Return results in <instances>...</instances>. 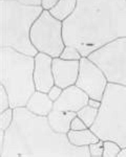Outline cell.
Returning <instances> with one entry per match:
<instances>
[{"instance_id":"obj_7","label":"cell","mask_w":126,"mask_h":157,"mask_svg":"<svg viewBox=\"0 0 126 157\" xmlns=\"http://www.w3.org/2000/svg\"><path fill=\"white\" fill-rule=\"evenodd\" d=\"M31 41L38 52L59 58L65 47L63 22L55 18L49 11L43 10L32 26Z\"/></svg>"},{"instance_id":"obj_15","label":"cell","mask_w":126,"mask_h":157,"mask_svg":"<svg viewBox=\"0 0 126 157\" xmlns=\"http://www.w3.org/2000/svg\"><path fill=\"white\" fill-rule=\"evenodd\" d=\"M77 0H59L56 6L49 10V13L56 19L63 22L75 12Z\"/></svg>"},{"instance_id":"obj_19","label":"cell","mask_w":126,"mask_h":157,"mask_svg":"<svg viewBox=\"0 0 126 157\" xmlns=\"http://www.w3.org/2000/svg\"><path fill=\"white\" fill-rule=\"evenodd\" d=\"M14 121V109L9 108L7 110L0 112V130L6 131L11 127Z\"/></svg>"},{"instance_id":"obj_26","label":"cell","mask_w":126,"mask_h":157,"mask_svg":"<svg viewBox=\"0 0 126 157\" xmlns=\"http://www.w3.org/2000/svg\"><path fill=\"white\" fill-rule=\"evenodd\" d=\"M87 105H89L90 107H93V108L99 109L100 106H101V101L95 100V98H89V100H88Z\"/></svg>"},{"instance_id":"obj_8","label":"cell","mask_w":126,"mask_h":157,"mask_svg":"<svg viewBox=\"0 0 126 157\" xmlns=\"http://www.w3.org/2000/svg\"><path fill=\"white\" fill-rule=\"evenodd\" d=\"M107 84L108 81L104 72L87 57H82L80 59L79 75L75 85L86 92L89 98L101 101Z\"/></svg>"},{"instance_id":"obj_25","label":"cell","mask_w":126,"mask_h":157,"mask_svg":"<svg viewBox=\"0 0 126 157\" xmlns=\"http://www.w3.org/2000/svg\"><path fill=\"white\" fill-rule=\"evenodd\" d=\"M18 2L26 6H41L42 0H18Z\"/></svg>"},{"instance_id":"obj_3","label":"cell","mask_w":126,"mask_h":157,"mask_svg":"<svg viewBox=\"0 0 126 157\" xmlns=\"http://www.w3.org/2000/svg\"><path fill=\"white\" fill-rule=\"evenodd\" d=\"M1 7V47H11L35 57L38 50L31 41L34 22L43 12L42 6H26L18 0H0Z\"/></svg>"},{"instance_id":"obj_21","label":"cell","mask_w":126,"mask_h":157,"mask_svg":"<svg viewBox=\"0 0 126 157\" xmlns=\"http://www.w3.org/2000/svg\"><path fill=\"white\" fill-rule=\"evenodd\" d=\"M9 108H11L9 94H7L6 88L1 85V87H0V112H3Z\"/></svg>"},{"instance_id":"obj_12","label":"cell","mask_w":126,"mask_h":157,"mask_svg":"<svg viewBox=\"0 0 126 157\" xmlns=\"http://www.w3.org/2000/svg\"><path fill=\"white\" fill-rule=\"evenodd\" d=\"M25 108L36 115L47 116L54 109V102L50 100L46 92L36 90L30 98Z\"/></svg>"},{"instance_id":"obj_27","label":"cell","mask_w":126,"mask_h":157,"mask_svg":"<svg viewBox=\"0 0 126 157\" xmlns=\"http://www.w3.org/2000/svg\"><path fill=\"white\" fill-rule=\"evenodd\" d=\"M118 157H126V148H123L122 150L120 151L119 155H118Z\"/></svg>"},{"instance_id":"obj_18","label":"cell","mask_w":126,"mask_h":157,"mask_svg":"<svg viewBox=\"0 0 126 157\" xmlns=\"http://www.w3.org/2000/svg\"><path fill=\"white\" fill-rule=\"evenodd\" d=\"M122 148L112 140H104L103 143V157H118Z\"/></svg>"},{"instance_id":"obj_5","label":"cell","mask_w":126,"mask_h":157,"mask_svg":"<svg viewBox=\"0 0 126 157\" xmlns=\"http://www.w3.org/2000/svg\"><path fill=\"white\" fill-rule=\"evenodd\" d=\"M90 130L102 140H112L126 148V87L108 83L98 116Z\"/></svg>"},{"instance_id":"obj_9","label":"cell","mask_w":126,"mask_h":157,"mask_svg":"<svg viewBox=\"0 0 126 157\" xmlns=\"http://www.w3.org/2000/svg\"><path fill=\"white\" fill-rule=\"evenodd\" d=\"M34 81L36 90L49 92L55 85L54 73H53V58L50 56L38 52L35 56Z\"/></svg>"},{"instance_id":"obj_2","label":"cell","mask_w":126,"mask_h":157,"mask_svg":"<svg viewBox=\"0 0 126 157\" xmlns=\"http://www.w3.org/2000/svg\"><path fill=\"white\" fill-rule=\"evenodd\" d=\"M0 157H90V154L87 146H74L66 134L55 132L47 116L18 107L14 109L11 127L4 131Z\"/></svg>"},{"instance_id":"obj_20","label":"cell","mask_w":126,"mask_h":157,"mask_svg":"<svg viewBox=\"0 0 126 157\" xmlns=\"http://www.w3.org/2000/svg\"><path fill=\"white\" fill-rule=\"evenodd\" d=\"M103 143H104V140L100 139L97 143L88 146L90 157H103Z\"/></svg>"},{"instance_id":"obj_17","label":"cell","mask_w":126,"mask_h":157,"mask_svg":"<svg viewBox=\"0 0 126 157\" xmlns=\"http://www.w3.org/2000/svg\"><path fill=\"white\" fill-rule=\"evenodd\" d=\"M59 58L64 60H69V61H80V59L82 58V55L80 52V50L76 46L65 45L64 49H63V52H61Z\"/></svg>"},{"instance_id":"obj_4","label":"cell","mask_w":126,"mask_h":157,"mask_svg":"<svg viewBox=\"0 0 126 157\" xmlns=\"http://www.w3.org/2000/svg\"><path fill=\"white\" fill-rule=\"evenodd\" d=\"M0 66V81L9 94L11 108L25 107L36 91L34 81L35 57L22 54L11 47H1Z\"/></svg>"},{"instance_id":"obj_13","label":"cell","mask_w":126,"mask_h":157,"mask_svg":"<svg viewBox=\"0 0 126 157\" xmlns=\"http://www.w3.org/2000/svg\"><path fill=\"white\" fill-rule=\"evenodd\" d=\"M77 116L76 112H69V111H60L53 109L47 115L49 126L55 132L67 134L70 130V123L73 118Z\"/></svg>"},{"instance_id":"obj_6","label":"cell","mask_w":126,"mask_h":157,"mask_svg":"<svg viewBox=\"0 0 126 157\" xmlns=\"http://www.w3.org/2000/svg\"><path fill=\"white\" fill-rule=\"evenodd\" d=\"M87 58L104 72L108 83L126 87V37L106 43Z\"/></svg>"},{"instance_id":"obj_1","label":"cell","mask_w":126,"mask_h":157,"mask_svg":"<svg viewBox=\"0 0 126 157\" xmlns=\"http://www.w3.org/2000/svg\"><path fill=\"white\" fill-rule=\"evenodd\" d=\"M126 37V0H77L75 12L63 21L65 45L82 57L118 38Z\"/></svg>"},{"instance_id":"obj_22","label":"cell","mask_w":126,"mask_h":157,"mask_svg":"<svg viewBox=\"0 0 126 157\" xmlns=\"http://www.w3.org/2000/svg\"><path fill=\"white\" fill-rule=\"evenodd\" d=\"M88 128L85 123L83 121L81 118L78 117V116H75L73 118L72 123H70V130H74V131H78V130H84V129Z\"/></svg>"},{"instance_id":"obj_24","label":"cell","mask_w":126,"mask_h":157,"mask_svg":"<svg viewBox=\"0 0 126 157\" xmlns=\"http://www.w3.org/2000/svg\"><path fill=\"white\" fill-rule=\"evenodd\" d=\"M58 1H59V0H42L41 6L45 11H49V10H52L53 7L56 6L58 3Z\"/></svg>"},{"instance_id":"obj_11","label":"cell","mask_w":126,"mask_h":157,"mask_svg":"<svg viewBox=\"0 0 126 157\" xmlns=\"http://www.w3.org/2000/svg\"><path fill=\"white\" fill-rule=\"evenodd\" d=\"M89 97L77 85L64 88L60 98L54 102V109L60 111H69L77 113L87 105Z\"/></svg>"},{"instance_id":"obj_14","label":"cell","mask_w":126,"mask_h":157,"mask_svg":"<svg viewBox=\"0 0 126 157\" xmlns=\"http://www.w3.org/2000/svg\"><path fill=\"white\" fill-rule=\"evenodd\" d=\"M69 143L77 147H85L89 146L94 143L100 140L96 134L90 130V128H86L84 130H69V132L66 134Z\"/></svg>"},{"instance_id":"obj_23","label":"cell","mask_w":126,"mask_h":157,"mask_svg":"<svg viewBox=\"0 0 126 157\" xmlns=\"http://www.w3.org/2000/svg\"><path fill=\"white\" fill-rule=\"evenodd\" d=\"M62 91H63V89H62L61 87H59V86H57V85H54L49 89V92H47V94H49V97L50 100H52L53 102H55V101H57L58 98H60Z\"/></svg>"},{"instance_id":"obj_16","label":"cell","mask_w":126,"mask_h":157,"mask_svg":"<svg viewBox=\"0 0 126 157\" xmlns=\"http://www.w3.org/2000/svg\"><path fill=\"white\" fill-rule=\"evenodd\" d=\"M98 111H99V109L93 108V107H90L89 105H86L78 111L77 116L84 121L85 125H86L88 128H90L93 126V124L95 123L96 118H97Z\"/></svg>"},{"instance_id":"obj_10","label":"cell","mask_w":126,"mask_h":157,"mask_svg":"<svg viewBox=\"0 0 126 157\" xmlns=\"http://www.w3.org/2000/svg\"><path fill=\"white\" fill-rule=\"evenodd\" d=\"M80 61H69L61 58H53V73L55 85L62 89L75 85L79 75Z\"/></svg>"}]
</instances>
